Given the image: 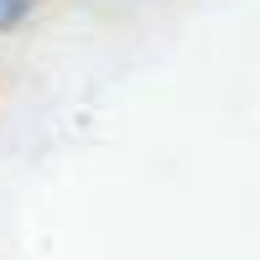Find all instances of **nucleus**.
I'll return each mask as SVG.
<instances>
[{
  "label": "nucleus",
  "mask_w": 260,
  "mask_h": 260,
  "mask_svg": "<svg viewBox=\"0 0 260 260\" xmlns=\"http://www.w3.org/2000/svg\"><path fill=\"white\" fill-rule=\"evenodd\" d=\"M47 6V0H0V37H11V31H21L26 21Z\"/></svg>",
  "instance_id": "nucleus-1"
}]
</instances>
